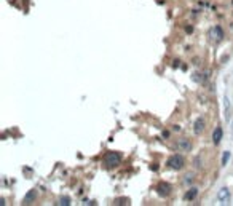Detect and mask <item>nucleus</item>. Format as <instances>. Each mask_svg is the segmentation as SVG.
Segmentation results:
<instances>
[{
    "label": "nucleus",
    "mask_w": 233,
    "mask_h": 206,
    "mask_svg": "<svg viewBox=\"0 0 233 206\" xmlns=\"http://www.w3.org/2000/svg\"><path fill=\"white\" fill-rule=\"evenodd\" d=\"M121 161V155L118 152H107L106 157H104V163H106L107 168H115L120 165Z\"/></svg>",
    "instance_id": "1"
},
{
    "label": "nucleus",
    "mask_w": 233,
    "mask_h": 206,
    "mask_svg": "<svg viewBox=\"0 0 233 206\" xmlns=\"http://www.w3.org/2000/svg\"><path fill=\"white\" fill-rule=\"evenodd\" d=\"M168 166H169L171 170H182V168L185 166L184 157H181V155H173V157H169V160H168Z\"/></svg>",
    "instance_id": "2"
},
{
    "label": "nucleus",
    "mask_w": 233,
    "mask_h": 206,
    "mask_svg": "<svg viewBox=\"0 0 233 206\" xmlns=\"http://www.w3.org/2000/svg\"><path fill=\"white\" fill-rule=\"evenodd\" d=\"M209 37H211L212 42L219 43L222 39H224V30H222L220 26H214V27L209 30Z\"/></svg>",
    "instance_id": "3"
},
{
    "label": "nucleus",
    "mask_w": 233,
    "mask_h": 206,
    "mask_svg": "<svg viewBox=\"0 0 233 206\" xmlns=\"http://www.w3.org/2000/svg\"><path fill=\"white\" fill-rule=\"evenodd\" d=\"M177 149L182 152H190L192 150V141L187 139V137H179L177 139Z\"/></svg>",
    "instance_id": "4"
},
{
    "label": "nucleus",
    "mask_w": 233,
    "mask_h": 206,
    "mask_svg": "<svg viewBox=\"0 0 233 206\" xmlns=\"http://www.w3.org/2000/svg\"><path fill=\"white\" fill-rule=\"evenodd\" d=\"M157 192H158V195H161V197H168V195L171 193V185L166 184V182H160V184L157 185Z\"/></svg>",
    "instance_id": "5"
},
{
    "label": "nucleus",
    "mask_w": 233,
    "mask_h": 206,
    "mask_svg": "<svg viewBox=\"0 0 233 206\" xmlns=\"http://www.w3.org/2000/svg\"><path fill=\"white\" fill-rule=\"evenodd\" d=\"M204 128H206L204 118H203V117L197 118V120H195V123H193V131H195V134H201V133L204 131Z\"/></svg>",
    "instance_id": "6"
},
{
    "label": "nucleus",
    "mask_w": 233,
    "mask_h": 206,
    "mask_svg": "<svg viewBox=\"0 0 233 206\" xmlns=\"http://www.w3.org/2000/svg\"><path fill=\"white\" fill-rule=\"evenodd\" d=\"M217 200L222 201V203H227V201L230 200V190H228L227 187L220 188V190L217 192Z\"/></svg>",
    "instance_id": "7"
},
{
    "label": "nucleus",
    "mask_w": 233,
    "mask_h": 206,
    "mask_svg": "<svg viewBox=\"0 0 233 206\" xmlns=\"http://www.w3.org/2000/svg\"><path fill=\"white\" fill-rule=\"evenodd\" d=\"M222 134H224L222 128H220V126H217V128L214 130V133H212V142H214L216 146H219V144H220V141H222Z\"/></svg>",
    "instance_id": "8"
},
{
    "label": "nucleus",
    "mask_w": 233,
    "mask_h": 206,
    "mask_svg": "<svg viewBox=\"0 0 233 206\" xmlns=\"http://www.w3.org/2000/svg\"><path fill=\"white\" fill-rule=\"evenodd\" d=\"M37 200V190H30L27 195L24 197V203L26 205H30V203H34V201Z\"/></svg>",
    "instance_id": "9"
},
{
    "label": "nucleus",
    "mask_w": 233,
    "mask_h": 206,
    "mask_svg": "<svg viewBox=\"0 0 233 206\" xmlns=\"http://www.w3.org/2000/svg\"><path fill=\"white\" fill-rule=\"evenodd\" d=\"M197 195H198V188L193 187V188H190V190L185 193L184 198H185V201H192V200H195V197H197Z\"/></svg>",
    "instance_id": "10"
},
{
    "label": "nucleus",
    "mask_w": 233,
    "mask_h": 206,
    "mask_svg": "<svg viewBox=\"0 0 233 206\" xmlns=\"http://www.w3.org/2000/svg\"><path fill=\"white\" fill-rule=\"evenodd\" d=\"M193 179H195V176H193V174H192V173H187V174H185V176H184V181L187 182V184H190V182H193Z\"/></svg>",
    "instance_id": "11"
},
{
    "label": "nucleus",
    "mask_w": 233,
    "mask_h": 206,
    "mask_svg": "<svg viewBox=\"0 0 233 206\" xmlns=\"http://www.w3.org/2000/svg\"><path fill=\"white\" fill-rule=\"evenodd\" d=\"M58 205H70V198L69 197H62V198H59V203Z\"/></svg>",
    "instance_id": "12"
},
{
    "label": "nucleus",
    "mask_w": 233,
    "mask_h": 206,
    "mask_svg": "<svg viewBox=\"0 0 233 206\" xmlns=\"http://www.w3.org/2000/svg\"><path fill=\"white\" fill-rule=\"evenodd\" d=\"M228 157H230V152H225V153H224V157H222V166H225V165H227Z\"/></svg>",
    "instance_id": "13"
},
{
    "label": "nucleus",
    "mask_w": 233,
    "mask_h": 206,
    "mask_svg": "<svg viewBox=\"0 0 233 206\" xmlns=\"http://www.w3.org/2000/svg\"><path fill=\"white\" fill-rule=\"evenodd\" d=\"M115 203L117 205H128V203H129V200H128V198H121V200H117Z\"/></svg>",
    "instance_id": "14"
},
{
    "label": "nucleus",
    "mask_w": 233,
    "mask_h": 206,
    "mask_svg": "<svg viewBox=\"0 0 233 206\" xmlns=\"http://www.w3.org/2000/svg\"><path fill=\"white\" fill-rule=\"evenodd\" d=\"M232 130H233V126H232ZM232 136H233V134H232Z\"/></svg>",
    "instance_id": "15"
}]
</instances>
